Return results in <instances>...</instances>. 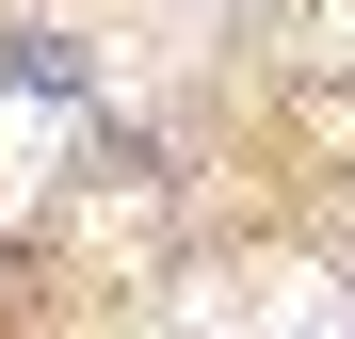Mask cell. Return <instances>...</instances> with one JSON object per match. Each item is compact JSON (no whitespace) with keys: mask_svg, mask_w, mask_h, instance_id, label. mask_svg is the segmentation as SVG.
I'll use <instances>...</instances> for the list:
<instances>
[{"mask_svg":"<svg viewBox=\"0 0 355 339\" xmlns=\"http://www.w3.org/2000/svg\"><path fill=\"white\" fill-rule=\"evenodd\" d=\"M49 162H65V113H49V97H0V210L49 194Z\"/></svg>","mask_w":355,"mask_h":339,"instance_id":"2","label":"cell"},{"mask_svg":"<svg viewBox=\"0 0 355 339\" xmlns=\"http://www.w3.org/2000/svg\"><path fill=\"white\" fill-rule=\"evenodd\" d=\"M226 323H243V339H355V307H339V275H307V259H275V275H243V291H226Z\"/></svg>","mask_w":355,"mask_h":339,"instance_id":"1","label":"cell"},{"mask_svg":"<svg viewBox=\"0 0 355 339\" xmlns=\"http://www.w3.org/2000/svg\"><path fill=\"white\" fill-rule=\"evenodd\" d=\"M323 33H339V49H355V0H339V17H323Z\"/></svg>","mask_w":355,"mask_h":339,"instance_id":"3","label":"cell"}]
</instances>
